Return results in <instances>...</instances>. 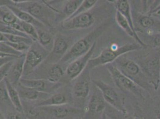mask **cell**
Here are the masks:
<instances>
[{
    "instance_id": "1",
    "label": "cell",
    "mask_w": 160,
    "mask_h": 119,
    "mask_svg": "<svg viewBox=\"0 0 160 119\" xmlns=\"http://www.w3.org/2000/svg\"><path fill=\"white\" fill-rule=\"evenodd\" d=\"M107 26V23H103L86 36L77 40L60 59L59 63L61 64L71 63L75 60L85 55L94 44L96 42L97 39L105 32Z\"/></svg>"
},
{
    "instance_id": "2",
    "label": "cell",
    "mask_w": 160,
    "mask_h": 119,
    "mask_svg": "<svg viewBox=\"0 0 160 119\" xmlns=\"http://www.w3.org/2000/svg\"><path fill=\"white\" fill-rule=\"evenodd\" d=\"M142 46L137 42L126 44L119 46L115 44L107 46L101 51L98 57L89 60L87 67L90 70L97 67L112 64L121 56L138 50Z\"/></svg>"
},
{
    "instance_id": "3",
    "label": "cell",
    "mask_w": 160,
    "mask_h": 119,
    "mask_svg": "<svg viewBox=\"0 0 160 119\" xmlns=\"http://www.w3.org/2000/svg\"><path fill=\"white\" fill-rule=\"evenodd\" d=\"M116 67L120 72L128 78L133 80L143 89L147 88L149 83H148L147 76L142 73L139 65L133 60L129 59L126 56L122 55L114 61Z\"/></svg>"
},
{
    "instance_id": "4",
    "label": "cell",
    "mask_w": 160,
    "mask_h": 119,
    "mask_svg": "<svg viewBox=\"0 0 160 119\" xmlns=\"http://www.w3.org/2000/svg\"><path fill=\"white\" fill-rule=\"evenodd\" d=\"M107 68L115 85L120 89L131 93L139 98L144 97L143 89L136 83L133 80L121 73L113 64H108Z\"/></svg>"
},
{
    "instance_id": "5",
    "label": "cell",
    "mask_w": 160,
    "mask_h": 119,
    "mask_svg": "<svg viewBox=\"0 0 160 119\" xmlns=\"http://www.w3.org/2000/svg\"><path fill=\"white\" fill-rule=\"evenodd\" d=\"M94 85L100 91L105 102L115 110L126 114L123 99L112 86L108 85L101 80L93 81Z\"/></svg>"
},
{
    "instance_id": "6",
    "label": "cell",
    "mask_w": 160,
    "mask_h": 119,
    "mask_svg": "<svg viewBox=\"0 0 160 119\" xmlns=\"http://www.w3.org/2000/svg\"><path fill=\"white\" fill-rule=\"evenodd\" d=\"M49 52L41 46L32 44L25 54L23 76L31 74L45 60Z\"/></svg>"
},
{
    "instance_id": "7",
    "label": "cell",
    "mask_w": 160,
    "mask_h": 119,
    "mask_svg": "<svg viewBox=\"0 0 160 119\" xmlns=\"http://www.w3.org/2000/svg\"><path fill=\"white\" fill-rule=\"evenodd\" d=\"M96 45L95 42L90 50L85 55L81 56L77 59L72 61L67 67L66 74L70 80H73L79 77L80 74L84 72L87 67L89 60L91 59L93 54Z\"/></svg>"
},
{
    "instance_id": "8",
    "label": "cell",
    "mask_w": 160,
    "mask_h": 119,
    "mask_svg": "<svg viewBox=\"0 0 160 119\" xmlns=\"http://www.w3.org/2000/svg\"><path fill=\"white\" fill-rule=\"evenodd\" d=\"M16 6L20 10L30 14L37 20L40 21L44 25H49L48 18L47 16V12L44 6L38 2H17Z\"/></svg>"
},
{
    "instance_id": "9",
    "label": "cell",
    "mask_w": 160,
    "mask_h": 119,
    "mask_svg": "<svg viewBox=\"0 0 160 119\" xmlns=\"http://www.w3.org/2000/svg\"><path fill=\"white\" fill-rule=\"evenodd\" d=\"M94 21L95 17L93 14L88 12L64 20L62 23V26L67 30L86 29L92 26Z\"/></svg>"
},
{
    "instance_id": "10",
    "label": "cell",
    "mask_w": 160,
    "mask_h": 119,
    "mask_svg": "<svg viewBox=\"0 0 160 119\" xmlns=\"http://www.w3.org/2000/svg\"><path fill=\"white\" fill-rule=\"evenodd\" d=\"M79 76L80 79L73 85L72 93L76 98L83 100L87 98L90 91V76L87 67Z\"/></svg>"
},
{
    "instance_id": "11",
    "label": "cell",
    "mask_w": 160,
    "mask_h": 119,
    "mask_svg": "<svg viewBox=\"0 0 160 119\" xmlns=\"http://www.w3.org/2000/svg\"><path fill=\"white\" fill-rule=\"evenodd\" d=\"M147 79L155 90H158L160 84V55L153 56L147 63Z\"/></svg>"
},
{
    "instance_id": "12",
    "label": "cell",
    "mask_w": 160,
    "mask_h": 119,
    "mask_svg": "<svg viewBox=\"0 0 160 119\" xmlns=\"http://www.w3.org/2000/svg\"><path fill=\"white\" fill-rule=\"evenodd\" d=\"M25 59V55L23 54L14 60L7 73L6 78L15 88L19 83L21 78L23 76Z\"/></svg>"
},
{
    "instance_id": "13",
    "label": "cell",
    "mask_w": 160,
    "mask_h": 119,
    "mask_svg": "<svg viewBox=\"0 0 160 119\" xmlns=\"http://www.w3.org/2000/svg\"><path fill=\"white\" fill-rule=\"evenodd\" d=\"M21 85L33 89L39 92L48 93L49 91L54 88V84L50 82L48 80L25 79H21L19 82Z\"/></svg>"
},
{
    "instance_id": "14",
    "label": "cell",
    "mask_w": 160,
    "mask_h": 119,
    "mask_svg": "<svg viewBox=\"0 0 160 119\" xmlns=\"http://www.w3.org/2000/svg\"><path fill=\"white\" fill-rule=\"evenodd\" d=\"M16 88H17L16 89L19 94L20 98L27 100L42 101L47 99L50 97L49 93L39 92L33 89L22 86L20 83L18 84Z\"/></svg>"
},
{
    "instance_id": "15",
    "label": "cell",
    "mask_w": 160,
    "mask_h": 119,
    "mask_svg": "<svg viewBox=\"0 0 160 119\" xmlns=\"http://www.w3.org/2000/svg\"><path fill=\"white\" fill-rule=\"evenodd\" d=\"M7 6L20 21L32 25L33 26L38 29H42L45 26L44 24L41 23L40 21L37 20L32 16L26 12L23 11L12 5H7Z\"/></svg>"
},
{
    "instance_id": "16",
    "label": "cell",
    "mask_w": 160,
    "mask_h": 119,
    "mask_svg": "<svg viewBox=\"0 0 160 119\" xmlns=\"http://www.w3.org/2000/svg\"><path fill=\"white\" fill-rule=\"evenodd\" d=\"M115 20L117 25L127 33L129 36L133 38L134 39L137 41V43H138L141 46H146L143 41H142L139 37L138 33L134 32L133 31L126 19L118 11H117L115 13Z\"/></svg>"
},
{
    "instance_id": "17",
    "label": "cell",
    "mask_w": 160,
    "mask_h": 119,
    "mask_svg": "<svg viewBox=\"0 0 160 119\" xmlns=\"http://www.w3.org/2000/svg\"><path fill=\"white\" fill-rule=\"evenodd\" d=\"M4 82L7 87L8 97L12 104V106H13L16 112H20L21 114H23V106L19 94L16 88L13 86V85L6 78L4 79Z\"/></svg>"
},
{
    "instance_id": "18",
    "label": "cell",
    "mask_w": 160,
    "mask_h": 119,
    "mask_svg": "<svg viewBox=\"0 0 160 119\" xmlns=\"http://www.w3.org/2000/svg\"><path fill=\"white\" fill-rule=\"evenodd\" d=\"M48 110L52 112L57 119H63L66 118L70 114H78L81 112V110L77 108L68 106L67 104L61 106L47 107Z\"/></svg>"
},
{
    "instance_id": "19",
    "label": "cell",
    "mask_w": 160,
    "mask_h": 119,
    "mask_svg": "<svg viewBox=\"0 0 160 119\" xmlns=\"http://www.w3.org/2000/svg\"><path fill=\"white\" fill-rule=\"evenodd\" d=\"M114 4L117 11L119 12L128 21L130 26L132 27L134 32L137 33L132 19V15L131 12V7L129 1L127 0H118L114 1Z\"/></svg>"
},
{
    "instance_id": "20",
    "label": "cell",
    "mask_w": 160,
    "mask_h": 119,
    "mask_svg": "<svg viewBox=\"0 0 160 119\" xmlns=\"http://www.w3.org/2000/svg\"><path fill=\"white\" fill-rule=\"evenodd\" d=\"M99 92L94 93L90 98L88 103V109L90 112H102L105 108L106 102L102 93Z\"/></svg>"
},
{
    "instance_id": "21",
    "label": "cell",
    "mask_w": 160,
    "mask_h": 119,
    "mask_svg": "<svg viewBox=\"0 0 160 119\" xmlns=\"http://www.w3.org/2000/svg\"><path fill=\"white\" fill-rule=\"evenodd\" d=\"M68 99L65 94L62 93H56L50 96L47 99L40 101L37 106L42 107H53L67 104Z\"/></svg>"
},
{
    "instance_id": "22",
    "label": "cell",
    "mask_w": 160,
    "mask_h": 119,
    "mask_svg": "<svg viewBox=\"0 0 160 119\" xmlns=\"http://www.w3.org/2000/svg\"><path fill=\"white\" fill-rule=\"evenodd\" d=\"M19 19L16 15L7 7V6H0V21L9 25L13 26L15 24L19 21Z\"/></svg>"
},
{
    "instance_id": "23",
    "label": "cell",
    "mask_w": 160,
    "mask_h": 119,
    "mask_svg": "<svg viewBox=\"0 0 160 119\" xmlns=\"http://www.w3.org/2000/svg\"><path fill=\"white\" fill-rule=\"evenodd\" d=\"M68 46L69 45L64 38L62 36H57L54 40L52 53L54 55H62L63 57L68 51Z\"/></svg>"
},
{
    "instance_id": "24",
    "label": "cell",
    "mask_w": 160,
    "mask_h": 119,
    "mask_svg": "<svg viewBox=\"0 0 160 119\" xmlns=\"http://www.w3.org/2000/svg\"><path fill=\"white\" fill-rule=\"evenodd\" d=\"M39 44L48 52L52 50L53 46L54 40L52 35L45 31H38Z\"/></svg>"
},
{
    "instance_id": "25",
    "label": "cell",
    "mask_w": 160,
    "mask_h": 119,
    "mask_svg": "<svg viewBox=\"0 0 160 119\" xmlns=\"http://www.w3.org/2000/svg\"><path fill=\"white\" fill-rule=\"evenodd\" d=\"M64 74V71L59 64H54L48 72L47 80L51 83H57Z\"/></svg>"
},
{
    "instance_id": "26",
    "label": "cell",
    "mask_w": 160,
    "mask_h": 119,
    "mask_svg": "<svg viewBox=\"0 0 160 119\" xmlns=\"http://www.w3.org/2000/svg\"><path fill=\"white\" fill-rule=\"evenodd\" d=\"M82 2V0H71L67 2L63 8V14L65 17V20L71 17L75 13Z\"/></svg>"
},
{
    "instance_id": "27",
    "label": "cell",
    "mask_w": 160,
    "mask_h": 119,
    "mask_svg": "<svg viewBox=\"0 0 160 119\" xmlns=\"http://www.w3.org/2000/svg\"><path fill=\"white\" fill-rule=\"evenodd\" d=\"M98 1L96 0H84L80 4V6L75 12V13L73 14V15L69 17L72 18L73 17H75L78 15H80L81 14L85 13L88 12L92 8H93L94 6L97 4Z\"/></svg>"
},
{
    "instance_id": "28",
    "label": "cell",
    "mask_w": 160,
    "mask_h": 119,
    "mask_svg": "<svg viewBox=\"0 0 160 119\" xmlns=\"http://www.w3.org/2000/svg\"><path fill=\"white\" fill-rule=\"evenodd\" d=\"M21 25L22 27L23 32L27 35L33 41H37L38 39V34L37 28L32 25L27 23L21 21Z\"/></svg>"
},
{
    "instance_id": "29",
    "label": "cell",
    "mask_w": 160,
    "mask_h": 119,
    "mask_svg": "<svg viewBox=\"0 0 160 119\" xmlns=\"http://www.w3.org/2000/svg\"><path fill=\"white\" fill-rule=\"evenodd\" d=\"M5 36L7 38V42H10L12 43H25L30 45H32L33 44V40L30 38H27V37L18 36V35H8V34H5Z\"/></svg>"
},
{
    "instance_id": "30",
    "label": "cell",
    "mask_w": 160,
    "mask_h": 119,
    "mask_svg": "<svg viewBox=\"0 0 160 119\" xmlns=\"http://www.w3.org/2000/svg\"><path fill=\"white\" fill-rule=\"evenodd\" d=\"M0 53L10 55L16 58H18L23 54L14 50L13 48L9 46L6 42H0Z\"/></svg>"
},
{
    "instance_id": "31",
    "label": "cell",
    "mask_w": 160,
    "mask_h": 119,
    "mask_svg": "<svg viewBox=\"0 0 160 119\" xmlns=\"http://www.w3.org/2000/svg\"><path fill=\"white\" fill-rule=\"evenodd\" d=\"M139 23L142 28L149 30L154 25L155 20L151 16L147 15H141L139 17Z\"/></svg>"
},
{
    "instance_id": "32",
    "label": "cell",
    "mask_w": 160,
    "mask_h": 119,
    "mask_svg": "<svg viewBox=\"0 0 160 119\" xmlns=\"http://www.w3.org/2000/svg\"><path fill=\"white\" fill-rule=\"evenodd\" d=\"M0 103L4 105L10 103L12 104L8 97L7 87L6 85L4 79L0 83Z\"/></svg>"
},
{
    "instance_id": "33",
    "label": "cell",
    "mask_w": 160,
    "mask_h": 119,
    "mask_svg": "<svg viewBox=\"0 0 160 119\" xmlns=\"http://www.w3.org/2000/svg\"><path fill=\"white\" fill-rule=\"evenodd\" d=\"M6 43L16 51L22 54L27 53L31 46V45L25 43H12L10 42H6Z\"/></svg>"
},
{
    "instance_id": "34",
    "label": "cell",
    "mask_w": 160,
    "mask_h": 119,
    "mask_svg": "<svg viewBox=\"0 0 160 119\" xmlns=\"http://www.w3.org/2000/svg\"><path fill=\"white\" fill-rule=\"evenodd\" d=\"M13 61H10L6 64H5L4 66L0 67V83L7 77L8 72L10 67L12 66V64H13Z\"/></svg>"
},
{
    "instance_id": "35",
    "label": "cell",
    "mask_w": 160,
    "mask_h": 119,
    "mask_svg": "<svg viewBox=\"0 0 160 119\" xmlns=\"http://www.w3.org/2000/svg\"><path fill=\"white\" fill-rule=\"evenodd\" d=\"M24 113L27 114L28 117L33 119L39 116L40 110L38 108H36L33 106H31L26 110H24Z\"/></svg>"
},
{
    "instance_id": "36",
    "label": "cell",
    "mask_w": 160,
    "mask_h": 119,
    "mask_svg": "<svg viewBox=\"0 0 160 119\" xmlns=\"http://www.w3.org/2000/svg\"><path fill=\"white\" fill-rule=\"evenodd\" d=\"M22 114L18 112H9L6 116V119H23Z\"/></svg>"
},
{
    "instance_id": "37",
    "label": "cell",
    "mask_w": 160,
    "mask_h": 119,
    "mask_svg": "<svg viewBox=\"0 0 160 119\" xmlns=\"http://www.w3.org/2000/svg\"><path fill=\"white\" fill-rule=\"evenodd\" d=\"M17 59L15 57H4V58H0V67L4 66L5 64L7 63L13 61L14 60Z\"/></svg>"
},
{
    "instance_id": "38",
    "label": "cell",
    "mask_w": 160,
    "mask_h": 119,
    "mask_svg": "<svg viewBox=\"0 0 160 119\" xmlns=\"http://www.w3.org/2000/svg\"><path fill=\"white\" fill-rule=\"evenodd\" d=\"M153 45L157 47H160V33L154 35L152 39Z\"/></svg>"
},
{
    "instance_id": "39",
    "label": "cell",
    "mask_w": 160,
    "mask_h": 119,
    "mask_svg": "<svg viewBox=\"0 0 160 119\" xmlns=\"http://www.w3.org/2000/svg\"><path fill=\"white\" fill-rule=\"evenodd\" d=\"M150 14H155L157 15H160V2L157 4V6H156V7H155L153 9H152Z\"/></svg>"
},
{
    "instance_id": "40",
    "label": "cell",
    "mask_w": 160,
    "mask_h": 119,
    "mask_svg": "<svg viewBox=\"0 0 160 119\" xmlns=\"http://www.w3.org/2000/svg\"><path fill=\"white\" fill-rule=\"evenodd\" d=\"M7 42V38L4 33L0 32V42Z\"/></svg>"
},
{
    "instance_id": "41",
    "label": "cell",
    "mask_w": 160,
    "mask_h": 119,
    "mask_svg": "<svg viewBox=\"0 0 160 119\" xmlns=\"http://www.w3.org/2000/svg\"><path fill=\"white\" fill-rule=\"evenodd\" d=\"M0 119H6V116L0 110Z\"/></svg>"
},
{
    "instance_id": "42",
    "label": "cell",
    "mask_w": 160,
    "mask_h": 119,
    "mask_svg": "<svg viewBox=\"0 0 160 119\" xmlns=\"http://www.w3.org/2000/svg\"><path fill=\"white\" fill-rule=\"evenodd\" d=\"M7 1H0V6H6L8 2H6Z\"/></svg>"
},
{
    "instance_id": "43",
    "label": "cell",
    "mask_w": 160,
    "mask_h": 119,
    "mask_svg": "<svg viewBox=\"0 0 160 119\" xmlns=\"http://www.w3.org/2000/svg\"><path fill=\"white\" fill-rule=\"evenodd\" d=\"M156 117L157 119H160V109L159 110L157 111V114H156Z\"/></svg>"
},
{
    "instance_id": "44",
    "label": "cell",
    "mask_w": 160,
    "mask_h": 119,
    "mask_svg": "<svg viewBox=\"0 0 160 119\" xmlns=\"http://www.w3.org/2000/svg\"><path fill=\"white\" fill-rule=\"evenodd\" d=\"M101 119H108L107 115H106L105 113H103V115H102V118H101Z\"/></svg>"
},
{
    "instance_id": "45",
    "label": "cell",
    "mask_w": 160,
    "mask_h": 119,
    "mask_svg": "<svg viewBox=\"0 0 160 119\" xmlns=\"http://www.w3.org/2000/svg\"><path fill=\"white\" fill-rule=\"evenodd\" d=\"M125 117L123 119H134L133 117H127V116H124Z\"/></svg>"
},
{
    "instance_id": "46",
    "label": "cell",
    "mask_w": 160,
    "mask_h": 119,
    "mask_svg": "<svg viewBox=\"0 0 160 119\" xmlns=\"http://www.w3.org/2000/svg\"></svg>"
}]
</instances>
